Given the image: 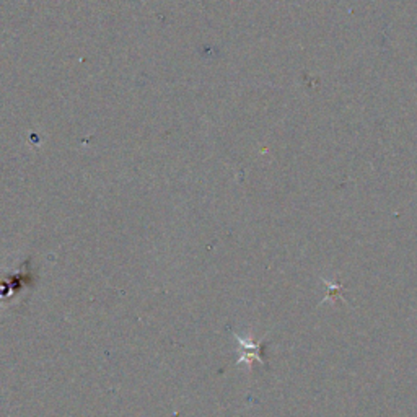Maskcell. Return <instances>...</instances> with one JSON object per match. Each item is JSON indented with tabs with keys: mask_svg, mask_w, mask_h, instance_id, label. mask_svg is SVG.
I'll return each mask as SVG.
<instances>
[{
	"mask_svg": "<svg viewBox=\"0 0 417 417\" xmlns=\"http://www.w3.org/2000/svg\"><path fill=\"white\" fill-rule=\"evenodd\" d=\"M237 341L239 342V361L238 362H248L249 365L253 361L263 362V357H261V349H263V344L261 342H253L247 341V339H242L238 335H235Z\"/></svg>",
	"mask_w": 417,
	"mask_h": 417,
	"instance_id": "cell-1",
	"label": "cell"
}]
</instances>
